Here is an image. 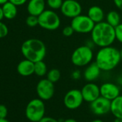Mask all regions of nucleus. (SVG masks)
<instances>
[{"label": "nucleus", "mask_w": 122, "mask_h": 122, "mask_svg": "<svg viewBox=\"0 0 122 122\" xmlns=\"http://www.w3.org/2000/svg\"><path fill=\"white\" fill-rule=\"evenodd\" d=\"M121 58L120 50L111 45L100 47L96 55L95 62L101 71H111L116 68Z\"/></svg>", "instance_id": "nucleus-1"}, {"label": "nucleus", "mask_w": 122, "mask_h": 122, "mask_svg": "<svg viewBox=\"0 0 122 122\" xmlns=\"http://www.w3.org/2000/svg\"><path fill=\"white\" fill-rule=\"evenodd\" d=\"M91 35L93 43L99 47L110 46L116 40L115 27L106 21L95 24Z\"/></svg>", "instance_id": "nucleus-2"}, {"label": "nucleus", "mask_w": 122, "mask_h": 122, "mask_svg": "<svg viewBox=\"0 0 122 122\" xmlns=\"http://www.w3.org/2000/svg\"><path fill=\"white\" fill-rule=\"evenodd\" d=\"M21 52L26 59L35 63L44 60L47 53V48L42 40L31 38L25 40L22 43Z\"/></svg>", "instance_id": "nucleus-3"}, {"label": "nucleus", "mask_w": 122, "mask_h": 122, "mask_svg": "<svg viewBox=\"0 0 122 122\" xmlns=\"http://www.w3.org/2000/svg\"><path fill=\"white\" fill-rule=\"evenodd\" d=\"M93 52L91 47L86 45L78 47L71 55V62L76 67H85L92 63Z\"/></svg>", "instance_id": "nucleus-4"}, {"label": "nucleus", "mask_w": 122, "mask_h": 122, "mask_svg": "<svg viewBox=\"0 0 122 122\" xmlns=\"http://www.w3.org/2000/svg\"><path fill=\"white\" fill-rule=\"evenodd\" d=\"M38 21L40 27L49 31L56 30L61 24L60 16L52 10H45L38 16Z\"/></svg>", "instance_id": "nucleus-5"}, {"label": "nucleus", "mask_w": 122, "mask_h": 122, "mask_svg": "<svg viewBox=\"0 0 122 122\" xmlns=\"http://www.w3.org/2000/svg\"><path fill=\"white\" fill-rule=\"evenodd\" d=\"M45 106L43 100L40 98L31 100L27 105L25 115L32 122H38L45 116Z\"/></svg>", "instance_id": "nucleus-6"}, {"label": "nucleus", "mask_w": 122, "mask_h": 122, "mask_svg": "<svg viewBox=\"0 0 122 122\" xmlns=\"http://www.w3.org/2000/svg\"><path fill=\"white\" fill-rule=\"evenodd\" d=\"M71 25L73 28L75 32L80 34H88L91 33L93 30L95 23L87 15H85L81 14L72 19Z\"/></svg>", "instance_id": "nucleus-7"}, {"label": "nucleus", "mask_w": 122, "mask_h": 122, "mask_svg": "<svg viewBox=\"0 0 122 122\" xmlns=\"http://www.w3.org/2000/svg\"><path fill=\"white\" fill-rule=\"evenodd\" d=\"M84 101L81 91L78 89H72L66 93L63 98L65 106L70 110L78 108Z\"/></svg>", "instance_id": "nucleus-8"}, {"label": "nucleus", "mask_w": 122, "mask_h": 122, "mask_svg": "<svg viewBox=\"0 0 122 122\" xmlns=\"http://www.w3.org/2000/svg\"><path fill=\"white\" fill-rule=\"evenodd\" d=\"M60 10L64 17L73 19L81 14L83 8L76 0H64Z\"/></svg>", "instance_id": "nucleus-9"}, {"label": "nucleus", "mask_w": 122, "mask_h": 122, "mask_svg": "<svg viewBox=\"0 0 122 122\" xmlns=\"http://www.w3.org/2000/svg\"><path fill=\"white\" fill-rule=\"evenodd\" d=\"M36 91L38 97L43 101L51 99L55 93L54 83L47 78L41 79L37 84Z\"/></svg>", "instance_id": "nucleus-10"}, {"label": "nucleus", "mask_w": 122, "mask_h": 122, "mask_svg": "<svg viewBox=\"0 0 122 122\" xmlns=\"http://www.w3.org/2000/svg\"><path fill=\"white\" fill-rule=\"evenodd\" d=\"M111 101L103 96H99L95 101L90 103V108L96 115H106L111 112Z\"/></svg>", "instance_id": "nucleus-11"}, {"label": "nucleus", "mask_w": 122, "mask_h": 122, "mask_svg": "<svg viewBox=\"0 0 122 122\" xmlns=\"http://www.w3.org/2000/svg\"><path fill=\"white\" fill-rule=\"evenodd\" d=\"M81 91L83 100L88 103L93 102L101 96L100 86L93 82H88L84 85Z\"/></svg>", "instance_id": "nucleus-12"}, {"label": "nucleus", "mask_w": 122, "mask_h": 122, "mask_svg": "<svg viewBox=\"0 0 122 122\" xmlns=\"http://www.w3.org/2000/svg\"><path fill=\"white\" fill-rule=\"evenodd\" d=\"M119 87L113 83H104L100 86L101 96H103L110 101L113 100L118 96H120Z\"/></svg>", "instance_id": "nucleus-13"}, {"label": "nucleus", "mask_w": 122, "mask_h": 122, "mask_svg": "<svg viewBox=\"0 0 122 122\" xmlns=\"http://www.w3.org/2000/svg\"><path fill=\"white\" fill-rule=\"evenodd\" d=\"M46 0H30L27 10L29 15L38 17L45 10Z\"/></svg>", "instance_id": "nucleus-14"}, {"label": "nucleus", "mask_w": 122, "mask_h": 122, "mask_svg": "<svg viewBox=\"0 0 122 122\" xmlns=\"http://www.w3.org/2000/svg\"><path fill=\"white\" fill-rule=\"evenodd\" d=\"M101 70L96 63V62L91 63L88 65L83 72V78L88 82H93L96 81L100 76Z\"/></svg>", "instance_id": "nucleus-15"}, {"label": "nucleus", "mask_w": 122, "mask_h": 122, "mask_svg": "<svg viewBox=\"0 0 122 122\" xmlns=\"http://www.w3.org/2000/svg\"><path fill=\"white\" fill-rule=\"evenodd\" d=\"M17 71L18 73L24 77L30 76L34 74L35 71V63L32 61L25 59L20 62L17 67Z\"/></svg>", "instance_id": "nucleus-16"}, {"label": "nucleus", "mask_w": 122, "mask_h": 122, "mask_svg": "<svg viewBox=\"0 0 122 122\" xmlns=\"http://www.w3.org/2000/svg\"><path fill=\"white\" fill-rule=\"evenodd\" d=\"M87 15L95 24L103 22L106 17L103 10L97 5L91 6L88 10Z\"/></svg>", "instance_id": "nucleus-17"}, {"label": "nucleus", "mask_w": 122, "mask_h": 122, "mask_svg": "<svg viewBox=\"0 0 122 122\" xmlns=\"http://www.w3.org/2000/svg\"><path fill=\"white\" fill-rule=\"evenodd\" d=\"M111 113L115 118H122V95L118 96L111 101Z\"/></svg>", "instance_id": "nucleus-18"}, {"label": "nucleus", "mask_w": 122, "mask_h": 122, "mask_svg": "<svg viewBox=\"0 0 122 122\" xmlns=\"http://www.w3.org/2000/svg\"><path fill=\"white\" fill-rule=\"evenodd\" d=\"M17 6L10 2V1L4 4L2 7L5 18L7 20H13L14 18H15L17 15Z\"/></svg>", "instance_id": "nucleus-19"}, {"label": "nucleus", "mask_w": 122, "mask_h": 122, "mask_svg": "<svg viewBox=\"0 0 122 122\" xmlns=\"http://www.w3.org/2000/svg\"><path fill=\"white\" fill-rule=\"evenodd\" d=\"M106 22L113 27H117L121 24V15L115 10H111L106 15Z\"/></svg>", "instance_id": "nucleus-20"}, {"label": "nucleus", "mask_w": 122, "mask_h": 122, "mask_svg": "<svg viewBox=\"0 0 122 122\" xmlns=\"http://www.w3.org/2000/svg\"><path fill=\"white\" fill-rule=\"evenodd\" d=\"M47 67L43 60H40L35 63L34 73L39 77H43L47 73Z\"/></svg>", "instance_id": "nucleus-21"}, {"label": "nucleus", "mask_w": 122, "mask_h": 122, "mask_svg": "<svg viewBox=\"0 0 122 122\" xmlns=\"http://www.w3.org/2000/svg\"><path fill=\"white\" fill-rule=\"evenodd\" d=\"M60 76H61L60 72L57 68H52L47 73V78L53 83L57 82L60 80Z\"/></svg>", "instance_id": "nucleus-22"}, {"label": "nucleus", "mask_w": 122, "mask_h": 122, "mask_svg": "<svg viewBox=\"0 0 122 122\" xmlns=\"http://www.w3.org/2000/svg\"><path fill=\"white\" fill-rule=\"evenodd\" d=\"M63 0H46V4L50 10H60L63 5Z\"/></svg>", "instance_id": "nucleus-23"}, {"label": "nucleus", "mask_w": 122, "mask_h": 122, "mask_svg": "<svg viewBox=\"0 0 122 122\" xmlns=\"http://www.w3.org/2000/svg\"><path fill=\"white\" fill-rule=\"evenodd\" d=\"M26 24L28 27H34L37 26L39 25L38 17L30 15L26 19Z\"/></svg>", "instance_id": "nucleus-24"}, {"label": "nucleus", "mask_w": 122, "mask_h": 122, "mask_svg": "<svg viewBox=\"0 0 122 122\" xmlns=\"http://www.w3.org/2000/svg\"><path fill=\"white\" fill-rule=\"evenodd\" d=\"M115 33H116V40L122 43V23L119 24L117 27H115Z\"/></svg>", "instance_id": "nucleus-25"}, {"label": "nucleus", "mask_w": 122, "mask_h": 122, "mask_svg": "<svg viewBox=\"0 0 122 122\" xmlns=\"http://www.w3.org/2000/svg\"><path fill=\"white\" fill-rule=\"evenodd\" d=\"M9 32V30L7 26L3 23L2 21H0V38L5 37Z\"/></svg>", "instance_id": "nucleus-26"}, {"label": "nucleus", "mask_w": 122, "mask_h": 122, "mask_svg": "<svg viewBox=\"0 0 122 122\" xmlns=\"http://www.w3.org/2000/svg\"><path fill=\"white\" fill-rule=\"evenodd\" d=\"M75 32L73 28L71 27V25H69V26H66L63 28V30H62V33L63 35L66 37H71L73 35V33Z\"/></svg>", "instance_id": "nucleus-27"}, {"label": "nucleus", "mask_w": 122, "mask_h": 122, "mask_svg": "<svg viewBox=\"0 0 122 122\" xmlns=\"http://www.w3.org/2000/svg\"><path fill=\"white\" fill-rule=\"evenodd\" d=\"M7 108L5 105L0 104V118H6L7 116Z\"/></svg>", "instance_id": "nucleus-28"}, {"label": "nucleus", "mask_w": 122, "mask_h": 122, "mask_svg": "<svg viewBox=\"0 0 122 122\" xmlns=\"http://www.w3.org/2000/svg\"><path fill=\"white\" fill-rule=\"evenodd\" d=\"M38 122H59L57 119L50 116H44Z\"/></svg>", "instance_id": "nucleus-29"}, {"label": "nucleus", "mask_w": 122, "mask_h": 122, "mask_svg": "<svg viewBox=\"0 0 122 122\" xmlns=\"http://www.w3.org/2000/svg\"><path fill=\"white\" fill-rule=\"evenodd\" d=\"M71 77L73 80H79L81 77V72L79 70H76L72 73Z\"/></svg>", "instance_id": "nucleus-30"}, {"label": "nucleus", "mask_w": 122, "mask_h": 122, "mask_svg": "<svg viewBox=\"0 0 122 122\" xmlns=\"http://www.w3.org/2000/svg\"><path fill=\"white\" fill-rule=\"evenodd\" d=\"M9 1L16 6H21L25 5L27 2V0H9Z\"/></svg>", "instance_id": "nucleus-31"}, {"label": "nucleus", "mask_w": 122, "mask_h": 122, "mask_svg": "<svg viewBox=\"0 0 122 122\" xmlns=\"http://www.w3.org/2000/svg\"><path fill=\"white\" fill-rule=\"evenodd\" d=\"M113 2L117 8L122 11V0H113Z\"/></svg>", "instance_id": "nucleus-32"}, {"label": "nucleus", "mask_w": 122, "mask_h": 122, "mask_svg": "<svg viewBox=\"0 0 122 122\" xmlns=\"http://www.w3.org/2000/svg\"><path fill=\"white\" fill-rule=\"evenodd\" d=\"M4 13H3V10H2V7H0V21H2L4 18Z\"/></svg>", "instance_id": "nucleus-33"}, {"label": "nucleus", "mask_w": 122, "mask_h": 122, "mask_svg": "<svg viewBox=\"0 0 122 122\" xmlns=\"http://www.w3.org/2000/svg\"><path fill=\"white\" fill-rule=\"evenodd\" d=\"M63 122H78V121L75 120L74 118H67Z\"/></svg>", "instance_id": "nucleus-34"}, {"label": "nucleus", "mask_w": 122, "mask_h": 122, "mask_svg": "<svg viewBox=\"0 0 122 122\" xmlns=\"http://www.w3.org/2000/svg\"><path fill=\"white\" fill-rule=\"evenodd\" d=\"M9 0H0V5H3L6 2H7Z\"/></svg>", "instance_id": "nucleus-35"}, {"label": "nucleus", "mask_w": 122, "mask_h": 122, "mask_svg": "<svg viewBox=\"0 0 122 122\" xmlns=\"http://www.w3.org/2000/svg\"><path fill=\"white\" fill-rule=\"evenodd\" d=\"M113 122H122V118H115Z\"/></svg>", "instance_id": "nucleus-36"}, {"label": "nucleus", "mask_w": 122, "mask_h": 122, "mask_svg": "<svg viewBox=\"0 0 122 122\" xmlns=\"http://www.w3.org/2000/svg\"><path fill=\"white\" fill-rule=\"evenodd\" d=\"M91 122H103V121L102 120H101V119H95V120L91 121Z\"/></svg>", "instance_id": "nucleus-37"}, {"label": "nucleus", "mask_w": 122, "mask_h": 122, "mask_svg": "<svg viewBox=\"0 0 122 122\" xmlns=\"http://www.w3.org/2000/svg\"><path fill=\"white\" fill-rule=\"evenodd\" d=\"M0 122H10L6 118H0Z\"/></svg>", "instance_id": "nucleus-38"}, {"label": "nucleus", "mask_w": 122, "mask_h": 122, "mask_svg": "<svg viewBox=\"0 0 122 122\" xmlns=\"http://www.w3.org/2000/svg\"><path fill=\"white\" fill-rule=\"evenodd\" d=\"M120 55H121V60H122V49L120 50Z\"/></svg>", "instance_id": "nucleus-39"}]
</instances>
